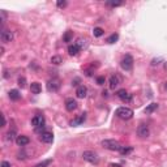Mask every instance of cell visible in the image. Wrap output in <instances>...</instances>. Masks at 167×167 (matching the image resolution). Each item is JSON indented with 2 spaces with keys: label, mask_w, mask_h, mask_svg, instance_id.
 Listing matches in <instances>:
<instances>
[{
  "label": "cell",
  "mask_w": 167,
  "mask_h": 167,
  "mask_svg": "<svg viewBox=\"0 0 167 167\" xmlns=\"http://www.w3.org/2000/svg\"><path fill=\"white\" fill-rule=\"evenodd\" d=\"M115 114H116L118 118H120V119H123V120H129L133 116V111L128 107H119L116 110Z\"/></svg>",
  "instance_id": "cell-1"
},
{
  "label": "cell",
  "mask_w": 167,
  "mask_h": 167,
  "mask_svg": "<svg viewBox=\"0 0 167 167\" xmlns=\"http://www.w3.org/2000/svg\"><path fill=\"white\" fill-rule=\"evenodd\" d=\"M102 146L108 150H114V152H120L121 145L116 141V140H103L102 141Z\"/></svg>",
  "instance_id": "cell-2"
},
{
  "label": "cell",
  "mask_w": 167,
  "mask_h": 167,
  "mask_svg": "<svg viewBox=\"0 0 167 167\" xmlns=\"http://www.w3.org/2000/svg\"><path fill=\"white\" fill-rule=\"evenodd\" d=\"M120 65H121V68L124 69V71H131V69L133 68V58H132L129 54H127L125 56H123V59L120 61Z\"/></svg>",
  "instance_id": "cell-3"
},
{
  "label": "cell",
  "mask_w": 167,
  "mask_h": 167,
  "mask_svg": "<svg viewBox=\"0 0 167 167\" xmlns=\"http://www.w3.org/2000/svg\"><path fill=\"white\" fill-rule=\"evenodd\" d=\"M82 158L90 163H97L98 162V155H97L95 152H91V150H86L82 153Z\"/></svg>",
  "instance_id": "cell-4"
},
{
  "label": "cell",
  "mask_w": 167,
  "mask_h": 167,
  "mask_svg": "<svg viewBox=\"0 0 167 167\" xmlns=\"http://www.w3.org/2000/svg\"><path fill=\"white\" fill-rule=\"evenodd\" d=\"M61 84H60V80L59 78H52L47 82V90L48 91H52V93H55V91H58L60 89Z\"/></svg>",
  "instance_id": "cell-5"
},
{
  "label": "cell",
  "mask_w": 167,
  "mask_h": 167,
  "mask_svg": "<svg viewBox=\"0 0 167 167\" xmlns=\"http://www.w3.org/2000/svg\"><path fill=\"white\" fill-rule=\"evenodd\" d=\"M116 95L119 97V98H120L124 103H131V102H132V99H133V98H132V94H129L128 91H125L124 89H121V90L118 91Z\"/></svg>",
  "instance_id": "cell-6"
},
{
  "label": "cell",
  "mask_w": 167,
  "mask_h": 167,
  "mask_svg": "<svg viewBox=\"0 0 167 167\" xmlns=\"http://www.w3.org/2000/svg\"><path fill=\"white\" fill-rule=\"evenodd\" d=\"M137 135H138V137H141V138H146L149 135H150V129H149V127L146 124H141V125H138V128H137Z\"/></svg>",
  "instance_id": "cell-7"
},
{
  "label": "cell",
  "mask_w": 167,
  "mask_h": 167,
  "mask_svg": "<svg viewBox=\"0 0 167 167\" xmlns=\"http://www.w3.org/2000/svg\"><path fill=\"white\" fill-rule=\"evenodd\" d=\"M32 125L34 127V128H38V127L45 125V118H43L42 115H36L32 119Z\"/></svg>",
  "instance_id": "cell-8"
},
{
  "label": "cell",
  "mask_w": 167,
  "mask_h": 167,
  "mask_svg": "<svg viewBox=\"0 0 167 167\" xmlns=\"http://www.w3.org/2000/svg\"><path fill=\"white\" fill-rule=\"evenodd\" d=\"M2 41L4 43H9L13 41V33L11 30H3L2 32Z\"/></svg>",
  "instance_id": "cell-9"
},
{
  "label": "cell",
  "mask_w": 167,
  "mask_h": 167,
  "mask_svg": "<svg viewBox=\"0 0 167 167\" xmlns=\"http://www.w3.org/2000/svg\"><path fill=\"white\" fill-rule=\"evenodd\" d=\"M16 142L19 146H26L29 142H30V138L28 137V136H24V135H20L16 137Z\"/></svg>",
  "instance_id": "cell-10"
},
{
  "label": "cell",
  "mask_w": 167,
  "mask_h": 167,
  "mask_svg": "<svg viewBox=\"0 0 167 167\" xmlns=\"http://www.w3.org/2000/svg\"><path fill=\"white\" fill-rule=\"evenodd\" d=\"M65 108H67V111H71V112L74 111L77 108V102L73 98H68L65 101Z\"/></svg>",
  "instance_id": "cell-11"
},
{
  "label": "cell",
  "mask_w": 167,
  "mask_h": 167,
  "mask_svg": "<svg viewBox=\"0 0 167 167\" xmlns=\"http://www.w3.org/2000/svg\"><path fill=\"white\" fill-rule=\"evenodd\" d=\"M120 84V78L119 76H116V74H112L111 77H110V89H116L118 85Z\"/></svg>",
  "instance_id": "cell-12"
},
{
  "label": "cell",
  "mask_w": 167,
  "mask_h": 167,
  "mask_svg": "<svg viewBox=\"0 0 167 167\" xmlns=\"http://www.w3.org/2000/svg\"><path fill=\"white\" fill-rule=\"evenodd\" d=\"M41 140L46 144H50V142L54 141V135H52L51 132H43L41 135Z\"/></svg>",
  "instance_id": "cell-13"
},
{
  "label": "cell",
  "mask_w": 167,
  "mask_h": 167,
  "mask_svg": "<svg viewBox=\"0 0 167 167\" xmlns=\"http://www.w3.org/2000/svg\"><path fill=\"white\" fill-rule=\"evenodd\" d=\"M85 119H86V112H84V114H81L80 116H77L76 119H73L71 121V125H80V124H82V123L85 121Z\"/></svg>",
  "instance_id": "cell-14"
},
{
  "label": "cell",
  "mask_w": 167,
  "mask_h": 167,
  "mask_svg": "<svg viewBox=\"0 0 167 167\" xmlns=\"http://www.w3.org/2000/svg\"><path fill=\"white\" fill-rule=\"evenodd\" d=\"M86 93H87V89H86V86H84V85L78 86L77 90H76V95L78 97V98H85Z\"/></svg>",
  "instance_id": "cell-15"
},
{
  "label": "cell",
  "mask_w": 167,
  "mask_h": 167,
  "mask_svg": "<svg viewBox=\"0 0 167 167\" xmlns=\"http://www.w3.org/2000/svg\"><path fill=\"white\" fill-rule=\"evenodd\" d=\"M78 52H80V47H78L76 43L74 45H69V47H68V54L71 55V56H76Z\"/></svg>",
  "instance_id": "cell-16"
},
{
  "label": "cell",
  "mask_w": 167,
  "mask_h": 167,
  "mask_svg": "<svg viewBox=\"0 0 167 167\" xmlns=\"http://www.w3.org/2000/svg\"><path fill=\"white\" fill-rule=\"evenodd\" d=\"M30 90H32L33 94H39V93L42 91L41 84H38V82H32V85H30Z\"/></svg>",
  "instance_id": "cell-17"
},
{
  "label": "cell",
  "mask_w": 167,
  "mask_h": 167,
  "mask_svg": "<svg viewBox=\"0 0 167 167\" xmlns=\"http://www.w3.org/2000/svg\"><path fill=\"white\" fill-rule=\"evenodd\" d=\"M9 98L12 101H19L21 98V94H20V91L19 90H16V89H13L9 91Z\"/></svg>",
  "instance_id": "cell-18"
},
{
  "label": "cell",
  "mask_w": 167,
  "mask_h": 167,
  "mask_svg": "<svg viewBox=\"0 0 167 167\" xmlns=\"http://www.w3.org/2000/svg\"><path fill=\"white\" fill-rule=\"evenodd\" d=\"M157 108H158V103H150L146 108H145V112H146V114H152V112H154Z\"/></svg>",
  "instance_id": "cell-19"
},
{
  "label": "cell",
  "mask_w": 167,
  "mask_h": 167,
  "mask_svg": "<svg viewBox=\"0 0 167 167\" xmlns=\"http://www.w3.org/2000/svg\"><path fill=\"white\" fill-rule=\"evenodd\" d=\"M132 150H133V148L132 146H121L120 153L123 155H127V154H129V153H132Z\"/></svg>",
  "instance_id": "cell-20"
},
{
  "label": "cell",
  "mask_w": 167,
  "mask_h": 167,
  "mask_svg": "<svg viewBox=\"0 0 167 167\" xmlns=\"http://www.w3.org/2000/svg\"><path fill=\"white\" fill-rule=\"evenodd\" d=\"M93 34H94V37H102L103 34H104V32H103L102 28H94Z\"/></svg>",
  "instance_id": "cell-21"
},
{
  "label": "cell",
  "mask_w": 167,
  "mask_h": 167,
  "mask_svg": "<svg viewBox=\"0 0 167 167\" xmlns=\"http://www.w3.org/2000/svg\"><path fill=\"white\" fill-rule=\"evenodd\" d=\"M73 39V33L72 32H67L64 34V37H63V41L64 42H71Z\"/></svg>",
  "instance_id": "cell-22"
},
{
  "label": "cell",
  "mask_w": 167,
  "mask_h": 167,
  "mask_svg": "<svg viewBox=\"0 0 167 167\" xmlns=\"http://www.w3.org/2000/svg\"><path fill=\"white\" fill-rule=\"evenodd\" d=\"M118 39H119V36H118V34H111V36L107 38V43H115Z\"/></svg>",
  "instance_id": "cell-23"
},
{
  "label": "cell",
  "mask_w": 167,
  "mask_h": 167,
  "mask_svg": "<svg viewBox=\"0 0 167 167\" xmlns=\"http://www.w3.org/2000/svg\"><path fill=\"white\" fill-rule=\"evenodd\" d=\"M51 63L55 64V65H59L61 63V58H60V56H52V58H51Z\"/></svg>",
  "instance_id": "cell-24"
},
{
  "label": "cell",
  "mask_w": 167,
  "mask_h": 167,
  "mask_svg": "<svg viewBox=\"0 0 167 167\" xmlns=\"http://www.w3.org/2000/svg\"><path fill=\"white\" fill-rule=\"evenodd\" d=\"M15 136H16V131H15V129H12V131H9V132L7 133V138L12 141V140L15 138Z\"/></svg>",
  "instance_id": "cell-25"
},
{
  "label": "cell",
  "mask_w": 167,
  "mask_h": 167,
  "mask_svg": "<svg viewBox=\"0 0 167 167\" xmlns=\"http://www.w3.org/2000/svg\"><path fill=\"white\" fill-rule=\"evenodd\" d=\"M19 86L22 87V89L26 86V78H25V77H20V78H19Z\"/></svg>",
  "instance_id": "cell-26"
},
{
  "label": "cell",
  "mask_w": 167,
  "mask_h": 167,
  "mask_svg": "<svg viewBox=\"0 0 167 167\" xmlns=\"http://www.w3.org/2000/svg\"><path fill=\"white\" fill-rule=\"evenodd\" d=\"M76 45L78 46V47H80V50H82V48L84 47H85L86 46V43H85V39H78V41H77V43H76Z\"/></svg>",
  "instance_id": "cell-27"
},
{
  "label": "cell",
  "mask_w": 167,
  "mask_h": 167,
  "mask_svg": "<svg viewBox=\"0 0 167 167\" xmlns=\"http://www.w3.org/2000/svg\"><path fill=\"white\" fill-rule=\"evenodd\" d=\"M51 159H47V161H45V162H42V163H39V165H37L36 167H46V166H48V165H51Z\"/></svg>",
  "instance_id": "cell-28"
},
{
  "label": "cell",
  "mask_w": 167,
  "mask_h": 167,
  "mask_svg": "<svg viewBox=\"0 0 167 167\" xmlns=\"http://www.w3.org/2000/svg\"><path fill=\"white\" fill-rule=\"evenodd\" d=\"M104 81H106V80H104V77H103V76L97 77V84H98V85H103Z\"/></svg>",
  "instance_id": "cell-29"
},
{
  "label": "cell",
  "mask_w": 167,
  "mask_h": 167,
  "mask_svg": "<svg viewBox=\"0 0 167 167\" xmlns=\"http://www.w3.org/2000/svg\"><path fill=\"white\" fill-rule=\"evenodd\" d=\"M58 7H59V8L67 7V2H58Z\"/></svg>",
  "instance_id": "cell-30"
},
{
  "label": "cell",
  "mask_w": 167,
  "mask_h": 167,
  "mask_svg": "<svg viewBox=\"0 0 167 167\" xmlns=\"http://www.w3.org/2000/svg\"><path fill=\"white\" fill-rule=\"evenodd\" d=\"M0 167H12V166H11V163H9V162H7V161H3V162H2V166H0Z\"/></svg>",
  "instance_id": "cell-31"
},
{
  "label": "cell",
  "mask_w": 167,
  "mask_h": 167,
  "mask_svg": "<svg viewBox=\"0 0 167 167\" xmlns=\"http://www.w3.org/2000/svg\"><path fill=\"white\" fill-rule=\"evenodd\" d=\"M159 61H161V59H154L152 61V65H158L159 64Z\"/></svg>",
  "instance_id": "cell-32"
},
{
  "label": "cell",
  "mask_w": 167,
  "mask_h": 167,
  "mask_svg": "<svg viewBox=\"0 0 167 167\" xmlns=\"http://www.w3.org/2000/svg\"><path fill=\"white\" fill-rule=\"evenodd\" d=\"M110 7H118V5H121V3H108Z\"/></svg>",
  "instance_id": "cell-33"
},
{
  "label": "cell",
  "mask_w": 167,
  "mask_h": 167,
  "mask_svg": "<svg viewBox=\"0 0 167 167\" xmlns=\"http://www.w3.org/2000/svg\"><path fill=\"white\" fill-rule=\"evenodd\" d=\"M2 119H3V127H4V125H5V123H7V121H5V116L2 115Z\"/></svg>",
  "instance_id": "cell-34"
},
{
  "label": "cell",
  "mask_w": 167,
  "mask_h": 167,
  "mask_svg": "<svg viewBox=\"0 0 167 167\" xmlns=\"http://www.w3.org/2000/svg\"><path fill=\"white\" fill-rule=\"evenodd\" d=\"M110 167H121V166H120V165H114V163H112V165H110Z\"/></svg>",
  "instance_id": "cell-35"
},
{
  "label": "cell",
  "mask_w": 167,
  "mask_h": 167,
  "mask_svg": "<svg viewBox=\"0 0 167 167\" xmlns=\"http://www.w3.org/2000/svg\"><path fill=\"white\" fill-rule=\"evenodd\" d=\"M166 87H167V85H166Z\"/></svg>",
  "instance_id": "cell-36"
}]
</instances>
